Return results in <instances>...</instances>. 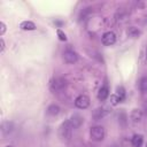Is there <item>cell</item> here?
<instances>
[{"mask_svg":"<svg viewBox=\"0 0 147 147\" xmlns=\"http://www.w3.org/2000/svg\"><path fill=\"white\" fill-rule=\"evenodd\" d=\"M72 130H74V127L71 126L69 121L63 122L60 125V127H59V136H60V138L63 139V140H69L71 138Z\"/></svg>","mask_w":147,"mask_h":147,"instance_id":"obj_1","label":"cell"},{"mask_svg":"<svg viewBox=\"0 0 147 147\" xmlns=\"http://www.w3.org/2000/svg\"><path fill=\"white\" fill-rule=\"evenodd\" d=\"M105 134H106L105 129H103L101 125L93 126V127H91V130H90V137H91V139L94 140V141H101V140H103Z\"/></svg>","mask_w":147,"mask_h":147,"instance_id":"obj_2","label":"cell"},{"mask_svg":"<svg viewBox=\"0 0 147 147\" xmlns=\"http://www.w3.org/2000/svg\"><path fill=\"white\" fill-rule=\"evenodd\" d=\"M65 85H67L65 79H63L61 77H56L51 82V90L53 92H59V91L63 90L65 87Z\"/></svg>","mask_w":147,"mask_h":147,"instance_id":"obj_3","label":"cell"},{"mask_svg":"<svg viewBox=\"0 0 147 147\" xmlns=\"http://www.w3.org/2000/svg\"><path fill=\"white\" fill-rule=\"evenodd\" d=\"M75 106L79 109H86L90 106V98L85 94H80L75 100Z\"/></svg>","mask_w":147,"mask_h":147,"instance_id":"obj_4","label":"cell"},{"mask_svg":"<svg viewBox=\"0 0 147 147\" xmlns=\"http://www.w3.org/2000/svg\"><path fill=\"white\" fill-rule=\"evenodd\" d=\"M101 41L105 46H111L115 44L116 41V34L113 32V31H107L102 34V38H101Z\"/></svg>","mask_w":147,"mask_h":147,"instance_id":"obj_5","label":"cell"},{"mask_svg":"<svg viewBox=\"0 0 147 147\" xmlns=\"http://www.w3.org/2000/svg\"><path fill=\"white\" fill-rule=\"evenodd\" d=\"M109 113H110L109 108H107V107H100V108H96V109L93 111V117H94L95 121H99V119L106 117Z\"/></svg>","mask_w":147,"mask_h":147,"instance_id":"obj_6","label":"cell"},{"mask_svg":"<svg viewBox=\"0 0 147 147\" xmlns=\"http://www.w3.org/2000/svg\"><path fill=\"white\" fill-rule=\"evenodd\" d=\"M63 59L67 63H75L78 60V54L71 49H68L63 53Z\"/></svg>","mask_w":147,"mask_h":147,"instance_id":"obj_7","label":"cell"},{"mask_svg":"<svg viewBox=\"0 0 147 147\" xmlns=\"http://www.w3.org/2000/svg\"><path fill=\"white\" fill-rule=\"evenodd\" d=\"M69 122H70L71 126H72L74 129H76V127H79V126L83 124L84 119H83V117H82L79 114H74V115H71Z\"/></svg>","mask_w":147,"mask_h":147,"instance_id":"obj_8","label":"cell"},{"mask_svg":"<svg viewBox=\"0 0 147 147\" xmlns=\"http://www.w3.org/2000/svg\"><path fill=\"white\" fill-rule=\"evenodd\" d=\"M130 118H131V121L133 123H140L141 119H142V111L140 109H133L131 111Z\"/></svg>","mask_w":147,"mask_h":147,"instance_id":"obj_9","label":"cell"},{"mask_svg":"<svg viewBox=\"0 0 147 147\" xmlns=\"http://www.w3.org/2000/svg\"><path fill=\"white\" fill-rule=\"evenodd\" d=\"M108 96H109V90H108V87L105 85V86H102V87L99 90V92H98V99H99L100 101H105V100H107Z\"/></svg>","mask_w":147,"mask_h":147,"instance_id":"obj_10","label":"cell"},{"mask_svg":"<svg viewBox=\"0 0 147 147\" xmlns=\"http://www.w3.org/2000/svg\"><path fill=\"white\" fill-rule=\"evenodd\" d=\"M20 28L25 31H32V30H36V24L31 21H23L20 24Z\"/></svg>","mask_w":147,"mask_h":147,"instance_id":"obj_11","label":"cell"},{"mask_svg":"<svg viewBox=\"0 0 147 147\" xmlns=\"http://www.w3.org/2000/svg\"><path fill=\"white\" fill-rule=\"evenodd\" d=\"M142 142H144V138L141 134H134L131 139V144L133 147H141Z\"/></svg>","mask_w":147,"mask_h":147,"instance_id":"obj_12","label":"cell"},{"mask_svg":"<svg viewBox=\"0 0 147 147\" xmlns=\"http://www.w3.org/2000/svg\"><path fill=\"white\" fill-rule=\"evenodd\" d=\"M60 113V107L57 105H51L47 108V114L51 116H56Z\"/></svg>","mask_w":147,"mask_h":147,"instance_id":"obj_13","label":"cell"},{"mask_svg":"<svg viewBox=\"0 0 147 147\" xmlns=\"http://www.w3.org/2000/svg\"><path fill=\"white\" fill-rule=\"evenodd\" d=\"M126 33H127V36L131 37V38H138L139 34H140V31H139L136 26H130V28L127 29Z\"/></svg>","mask_w":147,"mask_h":147,"instance_id":"obj_14","label":"cell"},{"mask_svg":"<svg viewBox=\"0 0 147 147\" xmlns=\"http://www.w3.org/2000/svg\"><path fill=\"white\" fill-rule=\"evenodd\" d=\"M139 90L141 92H147V77H142L139 80Z\"/></svg>","mask_w":147,"mask_h":147,"instance_id":"obj_15","label":"cell"},{"mask_svg":"<svg viewBox=\"0 0 147 147\" xmlns=\"http://www.w3.org/2000/svg\"><path fill=\"white\" fill-rule=\"evenodd\" d=\"M110 102H111L113 106H116L118 102H122V99L117 94H111L110 95Z\"/></svg>","mask_w":147,"mask_h":147,"instance_id":"obj_16","label":"cell"},{"mask_svg":"<svg viewBox=\"0 0 147 147\" xmlns=\"http://www.w3.org/2000/svg\"><path fill=\"white\" fill-rule=\"evenodd\" d=\"M116 91H117L116 94H117V95L122 99V101H123V100L125 99V90H124V87H123V86H118V87L116 88Z\"/></svg>","mask_w":147,"mask_h":147,"instance_id":"obj_17","label":"cell"},{"mask_svg":"<svg viewBox=\"0 0 147 147\" xmlns=\"http://www.w3.org/2000/svg\"><path fill=\"white\" fill-rule=\"evenodd\" d=\"M1 131H2V133H3V134H7L8 132L10 133V132L13 131V123H9L8 127H6V125H3V124H2V126H1Z\"/></svg>","mask_w":147,"mask_h":147,"instance_id":"obj_18","label":"cell"},{"mask_svg":"<svg viewBox=\"0 0 147 147\" xmlns=\"http://www.w3.org/2000/svg\"><path fill=\"white\" fill-rule=\"evenodd\" d=\"M56 33H57V37H59V39L61 41H67V36H65V33L61 29H57L56 30Z\"/></svg>","mask_w":147,"mask_h":147,"instance_id":"obj_19","label":"cell"},{"mask_svg":"<svg viewBox=\"0 0 147 147\" xmlns=\"http://www.w3.org/2000/svg\"><path fill=\"white\" fill-rule=\"evenodd\" d=\"M5 32H6V24L3 22H0V36H3Z\"/></svg>","mask_w":147,"mask_h":147,"instance_id":"obj_20","label":"cell"},{"mask_svg":"<svg viewBox=\"0 0 147 147\" xmlns=\"http://www.w3.org/2000/svg\"><path fill=\"white\" fill-rule=\"evenodd\" d=\"M0 45H1V47H0V53H2V52H3V49H5V41H3V39H2V38L0 39Z\"/></svg>","mask_w":147,"mask_h":147,"instance_id":"obj_21","label":"cell"},{"mask_svg":"<svg viewBox=\"0 0 147 147\" xmlns=\"http://www.w3.org/2000/svg\"><path fill=\"white\" fill-rule=\"evenodd\" d=\"M6 147H13V146H10V145H8V146H6Z\"/></svg>","mask_w":147,"mask_h":147,"instance_id":"obj_22","label":"cell"}]
</instances>
